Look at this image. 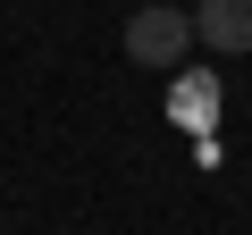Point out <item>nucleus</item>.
<instances>
[{"mask_svg": "<svg viewBox=\"0 0 252 235\" xmlns=\"http://www.w3.org/2000/svg\"><path fill=\"white\" fill-rule=\"evenodd\" d=\"M193 42H202V34H193V17H185V9H168V0H152V9H135V17H126V59H135V67L177 76Z\"/></svg>", "mask_w": 252, "mask_h": 235, "instance_id": "nucleus-1", "label": "nucleus"}, {"mask_svg": "<svg viewBox=\"0 0 252 235\" xmlns=\"http://www.w3.org/2000/svg\"><path fill=\"white\" fill-rule=\"evenodd\" d=\"M193 34H202V51L244 59L252 51V0H202V9H193Z\"/></svg>", "mask_w": 252, "mask_h": 235, "instance_id": "nucleus-2", "label": "nucleus"}, {"mask_svg": "<svg viewBox=\"0 0 252 235\" xmlns=\"http://www.w3.org/2000/svg\"><path fill=\"white\" fill-rule=\"evenodd\" d=\"M168 118H177V126H210V118H219V76H210V67H177Z\"/></svg>", "mask_w": 252, "mask_h": 235, "instance_id": "nucleus-3", "label": "nucleus"}]
</instances>
